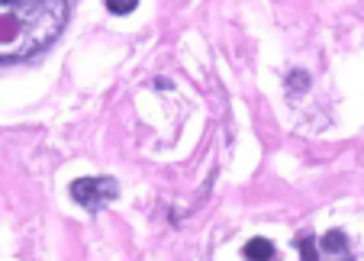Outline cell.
Masks as SVG:
<instances>
[{"label":"cell","instance_id":"cell-1","mask_svg":"<svg viewBox=\"0 0 364 261\" xmlns=\"http://www.w3.org/2000/svg\"><path fill=\"white\" fill-rule=\"evenodd\" d=\"M68 0H0V62H20L55 42Z\"/></svg>","mask_w":364,"mask_h":261},{"label":"cell","instance_id":"cell-2","mask_svg":"<svg viewBox=\"0 0 364 261\" xmlns=\"http://www.w3.org/2000/svg\"><path fill=\"white\" fill-rule=\"evenodd\" d=\"M71 197L84 206V210H103V206L117 200V184L110 178H81L71 184Z\"/></svg>","mask_w":364,"mask_h":261},{"label":"cell","instance_id":"cell-3","mask_svg":"<svg viewBox=\"0 0 364 261\" xmlns=\"http://www.w3.org/2000/svg\"><path fill=\"white\" fill-rule=\"evenodd\" d=\"M242 255H245V258H274V242L248 239L245 245H242Z\"/></svg>","mask_w":364,"mask_h":261},{"label":"cell","instance_id":"cell-4","mask_svg":"<svg viewBox=\"0 0 364 261\" xmlns=\"http://www.w3.org/2000/svg\"><path fill=\"white\" fill-rule=\"evenodd\" d=\"M136 7H139V0H107V10H110V14H117V16L132 14Z\"/></svg>","mask_w":364,"mask_h":261},{"label":"cell","instance_id":"cell-5","mask_svg":"<svg viewBox=\"0 0 364 261\" xmlns=\"http://www.w3.org/2000/svg\"><path fill=\"white\" fill-rule=\"evenodd\" d=\"M323 248H326V252H345V235H342V233H332V235H326Z\"/></svg>","mask_w":364,"mask_h":261},{"label":"cell","instance_id":"cell-6","mask_svg":"<svg viewBox=\"0 0 364 261\" xmlns=\"http://www.w3.org/2000/svg\"><path fill=\"white\" fill-rule=\"evenodd\" d=\"M296 245H300V252L306 255V258H313V242H306V239H296Z\"/></svg>","mask_w":364,"mask_h":261}]
</instances>
